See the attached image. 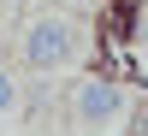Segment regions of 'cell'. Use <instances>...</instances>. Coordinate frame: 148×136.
Segmentation results:
<instances>
[{"mask_svg":"<svg viewBox=\"0 0 148 136\" xmlns=\"http://www.w3.org/2000/svg\"><path fill=\"white\" fill-rule=\"evenodd\" d=\"M12 113H18V71L0 65V118H12Z\"/></svg>","mask_w":148,"mask_h":136,"instance_id":"3957f363","label":"cell"},{"mask_svg":"<svg viewBox=\"0 0 148 136\" xmlns=\"http://www.w3.org/2000/svg\"><path fill=\"white\" fill-rule=\"evenodd\" d=\"M71 118H77V130H89V136H113L130 118V95L119 89L113 77H83L77 89H71Z\"/></svg>","mask_w":148,"mask_h":136,"instance_id":"7a4b0ae2","label":"cell"},{"mask_svg":"<svg viewBox=\"0 0 148 136\" xmlns=\"http://www.w3.org/2000/svg\"><path fill=\"white\" fill-rule=\"evenodd\" d=\"M77 6H101V0H77Z\"/></svg>","mask_w":148,"mask_h":136,"instance_id":"277c9868","label":"cell"},{"mask_svg":"<svg viewBox=\"0 0 148 136\" xmlns=\"http://www.w3.org/2000/svg\"><path fill=\"white\" fill-rule=\"evenodd\" d=\"M77 53H83V30L65 18V12H42V18H30V24H24L18 59H24L30 71H65Z\"/></svg>","mask_w":148,"mask_h":136,"instance_id":"6da1fadb","label":"cell"}]
</instances>
